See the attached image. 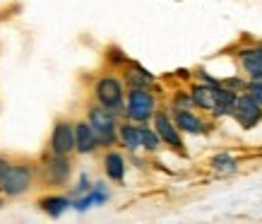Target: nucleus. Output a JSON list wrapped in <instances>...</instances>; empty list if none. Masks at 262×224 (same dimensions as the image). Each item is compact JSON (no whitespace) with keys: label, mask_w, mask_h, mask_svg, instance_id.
Here are the masks:
<instances>
[{"label":"nucleus","mask_w":262,"mask_h":224,"mask_svg":"<svg viewBox=\"0 0 262 224\" xmlns=\"http://www.w3.org/2000/svg\"><path fill=\"white\" fill-rule=\"evenodd\" d=\"M32 186V169L24 164H8L0 176V191L8 195H19Z\"/></svg>","instance_id":"obj_1"},{"label":"nucleus","mask_w":262,"mask_h":224,"mask_svg":"<svg viewBox=\"0 0 262 224\" xmlns=\"http://www.w3.org/2000/svg\"><path fill=\"white\" fill-rule=\"evenodd\" d=\"M89 126L94 130L96 142L101 145H111L116 140V123H113V113L106 109V106H96L89 111Z\"/></svg>","instance_id":"obj_2"},{"label":"nucleus","mask_w":262,"mask_h":224,"mask_svg":"<svg viewBox=\"0 0 262 224\" xmlns=\"http://www.w3.org/2000/svg\"><path fill=\"white\" fill-rule=\"evenodd\" d=\"M96 99L108 111H120V106H123V85L116 77H101L96 82Z\"/></svg>","instance_id":"obj_3"},{"label":"nucleus","mask_w":262,"mask_h":224,"mask_svg":"<svg viewBox=\"0 0 262 224\" xmlns=\"http://www.w3.org/2000/svg\"><path fill=\"white\" fill-rule=\"evenodd\" d=\"M154 113V96L144 92V87H135L127 96V116L133 120H147Z\"/></svg>","instance_id":"obj_4"},{"label":"nucleus","mask_w":262,"mask_h":224,"mask_svg":"<svg viewBox=\"0 0 262 224\" xmlns=\"http://www.w3.org/2000/svg\"><path fill=\"white\" fill-rule=\"evenodd\" d=\"M231 111L236 113V118H238L241 126L253 128L255 123L260 120V116H262V106L257 104L250 94H246V96H241V99L233 101V109H231Z\"/></svg>","instance_id":"obj_5"},{"label":"nucleus","mask_w":262,"mask_h":224,"mask_svg":"<svg viewBox=\"0 0 262 224\" xmlns=\"http://www.w3.org/2000/svg\"><path fill=\"white\" fill-rule=\"evenodd\" d=\"M51 147L53 154H70L75 150V128L70 123H58L51 137Z\"/></svg>","instance_id":"obj_6"},{"label":"nucleus","mask_w":262,"mask_h":224,"mask_svg":"<svg viewBox=\"0 0 262 224\" xmlns=\"http://www.w3.org/2000/svg\"><path fill=\"white\" fill-rule=\"evenodd\" d=\"M154 126H157V135L168 142L171 147H181V137H178V128H176L166 113H157L154 116Z\"/></svg>","instance_id":"obj_7"},{"label":"nucleus","mask_w":262,"mask_h":224,"mask_svg":"<svg viewBox=\"0 0 262 224\" xmlns=\"http://www.w3.org/2000/svg\"><path fill=\"white\" fill-rule=\"evenodd\" d=\"M96 135H94V130H92V126L89 123H77L75 126V150L82 154H87V152H94V147H96Z\"/></svg>","instance_id":"obj_8"},{"label":"nucleus","mask_w":262,"mask_h":224,"mask_svg":"<svg viewBox=\"0 0 262 224\" xmlns=\"http://www.w3.org/2000/svg\"><path fill=\"white\" fill-rule=\"evenodd\" d=\"M48 178L53 184H63L65 178L70 176V161H68V154H53V159L48 161Z\"/></svg>","instance_id":"obj_9"},{"label":"nucleus","mask_w":262,"mask_h":224,"mask_svg":"<svg viewBox=\"0 0 262 224\" xmlns=\"http://www.w3.org/2000/svg\"><path fill=\"white\" fill-rule=\"evenodd\" d=\"M216 92L219 87L214 85H198V87H192V101L202 109H209V111H214L216 109Z\"/></svg>","instance_id":"obj_10"},{"label":"nucleus","mask_w":262,"mask_h":224,"mask_svg":"<svg viewBox=\"0 0 262 224\" xmlns=\"http://www.w3.org/2000/svg\"><path fill=\"white\" fill-rule=\"evenodd\" d=\"M176 128L181 130H188V133H202L205 130V126H202V120L198 118V116H192L190 111H178L176 113Z\"/></svg>","instance_id":"obj_11"},{"label":"nucleus","mask_w":262,"mask_h":224,"mask_svg":"<svg viewBox=\"0 0 262 224\" xmlns=\"http://www.w3.org/2000/svg\"><path fill=\"white\" fill-rule=\"evenodd\" d=\"M241 60H243V68L250 75H262V48H248V51H243Z\"/></svg>","instance_id":"obj_12"},{"label":"nucleus","mask_w":262,"mask_h":224,"mask_svg":"<svg viewBox=\"0 0 262 224\" xmlns=\"http://www.w3.org/2000/svg\"><path fill=\"white\" fill-rule=\"evenodd\" d=\"M106 174L113 178V181H120L125 176V161L118 152H108L106 154Z\"/></svg>","instance_id":"obj_13"},{"label":"nucleus","mask_w":262,"mask_h":224,"mask_svg":"<svg viewBox=\"0 0 262 224\" xmlns=\"http://www.w3.org/2000/svg\"><path fill=\"white\" fill-rule=\"evenodd\" d=\"M68 205H70V200H68V198H60V195H53V198H43V200H41V210H46L51 217L63 215L65 210H68Z\"/></svg>","instance_id":"obj_14"},{"label":"nucleus","mask_w":262,"mask_h":224,"mask_svg":"<svg viewBox=\"0 0 262 224\" xmlns=\"http://www.w3.org/2000/svg\"><path fill=\"white\" fill-rule=\"evenodd\" d=\"M120 137H123V142H125L127 150L142 147V145H140V128H135V126H123V128H120Z\"/></svg>","instance_id":"obj_15"},{"label":"nucleus","mask_w":262,"mask_h":224,"mask_svg":"<svg viewBox=\"0 0 262 224\" xmlns=\"http://www.w3.org/2000/svg\"><path fill=\"white\" fill-rule=\"evenodd\" d=\"M212 167H214V171L216 174H233L236 171V159L233 157H229V154H219V157H214V161H212Z\"/></svg>","instance_id":"obj_16"},{"label":"nucleus","mask_w":262,"mask_h":224,"mask_svg":"<svg viewBox=\"0 0 262 224\" xmlns=\"http://www.w3.org/2000/svg\"><path fill=\"white\" fill-rule=\"evenodd\" d=\"M140 145L147 150H157L159 147V135L149 128H140Z\"/></svg>","instance_id":"obj_17"},{"label":"nucleus","mask_w":262,"mask_h":224,"mask_svg":"<svg viewBox=\"0 0 262 224\" xmlns=\"http://www.w3.org/2000/svg\"><path fill=\"white\" fill-rule=\"evenodd\" d=\"M127 80L133 82V85H135V87H144V85H147V82H151V75H147V72L144 70H130L127 72Z\"/></svg>","instance_id":"obj_18"},{"label":"nucleus","mask_w":262,"mask_h":224,"mask_svg":"<svg viewBox=\"0 0 262 224\" xmlns=\"http://www.w3.org/2000/svg\"><path fill=\"white\" fill-rule=\"evenodd\" d=\"M250 96H253L255 101L262 106V85H257V82H253L250 85Z\"/></svg>","instance_id":"obj_19"},{"label":"nucleus","mask_w":262,"mask_h":224,"mask_svg":"<svg viewBox=\"0 0 262 224\" xmlns=\"http://www.w3.org/2000/svg\"><path fill=\"white\" fill-rule=\"evenodd\" d=\"M89 188V184H87V178L82 176V181H80V186H77V193H84Z\"/></svg>","instance_id":"obj_20"},{"label":"nucleus","mask_w":262,"mask_h":224,"mask_svg":"<svg viewBox=\"0 0 262 224\" xmlns=\"http://www.w3.org/2000/svg\"><path fill=\"white\" fill-rule=\"evenodd\" d=\"M253 82H257V85H262V75H253Z\"/></svg>","instance_id":"obj_21"}]
</instances>
